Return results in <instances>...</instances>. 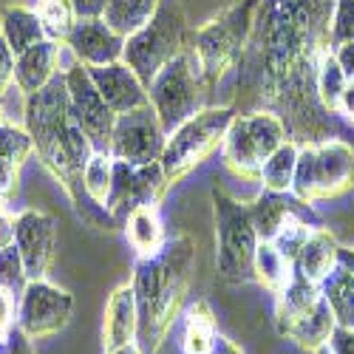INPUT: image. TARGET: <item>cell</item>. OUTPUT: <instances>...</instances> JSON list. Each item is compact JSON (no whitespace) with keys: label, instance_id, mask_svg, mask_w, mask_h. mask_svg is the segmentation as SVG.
<instances>
[{"label":"cell","instance_id":"ee69618b","mask_svg":"<svg viewBox=\"0 0 354 354\" xmlns=\"http://www.w3.org/2000/svg\"><path fill=\"white\" fill-rule=\"evenodd\" d=\"M6 346H9V354H35V346H32V337H28L23 329H12V335L6 337Z\"/></svg>","mask_w":354,"mask_h":354},{"label":"cell","instance_id":"1f68e13d","mask_svg":"<svg viewBox=\"0 0 354 354\" xmlns=\"http://www.w3.org/2000/svg\"><path fill=\"white\" fill-rule=\"evenodd\" d=\"M35 12L46 28V37L57 40V43H66V37L71 35V28L77 23L71 0H37Z\"/></svg>","mask_w":354,"mask_h":354},{"label":"cell","instance_id":"d6a6232c","mask_svg":"<svg viewBox=\"0 0 354 354\" xmlns=\"http://www.w3.org/2000/svg\"><path fill=\"white\" fill-rule=\"evenodd\" d=\"M346 85H348V80L337 63L335 51L329 48L320 57V66H317V97L329 113H337V102H340V94H343Z\"/></svg>","mask_w":354,"mask_h":354},{"label":"cell","instance_id":"7402d4cb","mask_svg":"<svg viewBox=\"0 0 354 354\" xmlns=\"http://www.w3.org/2000/svg\"><path fill=\"white\" fill-rule=\"evenodd\" d=\"M337 252H340V244L337 239L329 232V230H312V235L306 239L298 261H295V270H298L304 278H309L312 283H320L326 278L335 267H337Z\"/></svg>","mask_w":354,"mask_h":354},{"label":"cell","instance_id":"5b68a950","mask_svg":"<svg viewBox=\"0 0 354 354\" xmlns=\"http://www.w3.org/2000/svg\"><path fill=\"white\" fill-rule=\"evenodd\" d=\"M187 48V17L182 0H162L151 23L125 40L122 63L142 80L147 88L153 77Z\"/></svg>","mask_w":354,"mask_h":354},{"label":"cell","instance_id":"816d5d0a","mask_svg":"<svg viewBox=\"0 0 354 354\" xmlns=\"http://www.w3.org/2000/svg\"><path fill=\"white\" fill-rule=\"evenodd\" d=\"M0 125H3V97H0Z\"/></svg>","mask_w":354,"mask_h":354},{"label":"cell","instance_id":"2e32d148","mask_svg":"<svg viewBox=\"0 0 354 354\" xmlns=\"http://www.w3.org/2000/svg\"><path fill=\"white\" fill-rule=\"evenodd\" d=\"M315 201L340 198L354 187V147L337 136L315 145Z\"/></svg>","mask_w":354,"mask_h":354},{"label":"cell","instance_id":"4fadbf2b","mask_svg":"<svg viewBox=\"0 0 354 354\" xmlns=\"http://www.w3.org/2000/svg\"><path fill=\"white\" fill-rule=\"evenodd\" d=\"M63 77H66V88H68L71 113L80 120L85 133L91 136L97 151L111 153V136H113V125H116V113L105 105L102 94L97 91L91 71H88V66H82V63H74L71 68H66Z\"/></svg>","mask_w":354,"mask_h":354},{"label":"cell","instance_id":"9c48e42d","mask_svg":"<svg viewBox=\"0 0 354 354\" xmlns=\"http://www.w3.org/2000/svg\"><path fill=\"white\" fill-rule=\"evenodd\" d=\"M207 82L201 77V68L196 63V57L190 48H185L153 77V82L147 85V97H151L153 111L159 113V122L167 131V136L187 122L193 113H198L207 97Z\"/></svg>","mask_w":354,"mask_h":354},{"label":"cell","instance_id":"c3c4849f","mask_svg":"<svg viewBox=\"0 0 354 354\" xmlns=\"http://www.w3.org/2000/svg\"><path fill=\"white\" fill-rule=\"evenodd\" d=\"M337 263H343V267L354 275V247H340V252H337Z\"/></svg>","mask_w":354,"mask_h":354},{"label":"cell","instance_id":"83f0119b","mask_svg":"<svg viewBox=\"0 0 354 354\" xmlns=\"http://www.w3.org/2000/svg\"><path fill=\"white\" fill-rule=\"evenodd\" d=\"M162 0H111L102 20L113 28V32H120L125 40L131 35H136L142 26L151 23V17L156 15Z\"/></svg>","mask_w":354,"mask_h":354},{"label":"cell","instance_id":"e0dca14e","mask_svg":"<svg viewBox=\"0 0 354 354\" xmlns=\"http://www.w3.org/2000/svg\"><path fill=\"white\" fill-rule=\"evenodd\" d=\"M250 216H252V224H255V232H258L261 241H272L275 235H278V230L289 218H295V216L312 221L315 227H320V218L312 210V204L301 201L292 190H286V193L261 190L255 196V201L250 204Z\"/></svg>","mask_w":354,"mask_h":354},{"label":"cell","instance_id":"30bf717a","mask_svg":"<svg viewBox=\"0 0 354 354\" xmlns=\"http://www.w3.org/2000/svg\"><path fill=\"white\" fill-rule=\"evenodd\" d=\"M167 187L170 179L165 176L162 162L128 165L113 159V185L105 210L113 218H128V213L136 207H159Z\"/></svg>","mask_w":354,"mask_h":354},{"label":"cell","instance_id":"ac0fdd59","mask_svg":"<svg viewBox=\"0 0 354 354\" xmlns=\"http://www.w3.org/2000/svg\"><path fill=\"white\" fill-rule=\"evenodd\" d=\"M88 71H91V80H94V85H97V91L102 94L105 105H108L116 116L151 105L147 88H145L142 80L128 68V63L97 66V68H88Z\"/></svg>","mask_w":354,"mask_h":354},{"label":"cell","instance_id":"ab89813d","mask_svg":"<svg viewBox=\"0 0 354 354\" xmlns=\"http://www.w3.org/2000/svg\"><path fill=\"white\" fill-rule=\"evenodd\" d=\"M17 187H20V165L0 159V201L15 198Z\"/></svg>","mask_w":354,"mask_h":354},{"label":"cell","instance_id":"6da1fadb","mask_svg":"<svg viewBox=\"0 0 354 354\" xmlns=\"http://www.w3.org/2000/svg\"><path fill=\"white\" fill-rule=\"evenodd\" d=\"M335 0H261L239 63V94L250 111L278 113L298 145L335 136L317 97V66L332 48Z\"/></svg>","mask_w":354,"mask_h":354},{"label":"cell","instance_id":"bcb514c9","mask_svg":"<svg viewBox=\"0 0 354 354\" xmlns=\"http://www.w3.org/2000/svg\"><path fill=\"white\" fill-rule=\"evenodd\" d=\"M337 113H343L346 120L354 125V82H348L340 94V102H337Z\"/></svg>","mask_w":354,"mask_h":354},{"label":"cell","instance_id":"7bdbcfd3","mask_svg":"<svg viewBox=\"0 0 354 354\" xmlns=\"http://www.w3.org/2000/svg\"><path fill=\"white\" fill-rule=\"evenodd\" d=\"M332 51H335V57H337V63H340L346 80L354 82V40H351V43H343V46H335Z\"/></svg>","mask_w":354,"mask_h":354},{"label":"cell","instance_id":"ba28073f","mask_svg":"<svg viewBox=\"0 0 354 354\" xmlns=\"http://www.w3.org/2000/svg\"><path fill=\"white\" fill-rule=\"evenodd\" d=\"M286 139H289V133H286V125L278 113H272V111L239 113L221 145L224 167L232 170L239 179L258 182L263 162H267Z\"/></svg>","mask_w":354,"mask_h":354},{"label":"cell","instance_id":"52a82bcc","mask_svg":"<svg viewBox=\"0 0 354 354\" xmlns=\"http://www.w3.org/2000/svg\"><path fill=\"white\" fill-rule=\"evenodd\" d=\"M216 210V272L227 283H244L252 278V261L261 244L250 204L227 196L221 187H213Z\"/></svg>","mask_w":354,"mask_h":354},{"label":"cell","instance_id":"d590c367","mask_svg":"<svg viewBox=\"0 0 354 354\" xmlns=\"http://www.w3.org/2000/svg\"><path fill=\"white\" fill-rule=\"evenodd\" d=\"M0 286L9 289L15 298L20 301V295L28 286V272H26V263L20 258V250L12 244L6 250H0Z\"/></svg>","mask_w":354,"mask_h":354},{"label":"cell","instance_id":"3957f363","mask_svg":"<svg viewBox=\"0 0 354 354\" xmlns=\"http://www.w3.org/2000/svg\"><path fill=\"white\" fill-rule=\"evenodd\" d=\"M23 122H26V131L32 133L37 159L43 162V167L54 179L63 185V190L74 201L77 213H82V201L88 196H85V185H82V170L74 165L71 147H68L71 105H68V88H66L63 74H57L43 91L26 97Z\"/></svg>","mask_w":354,"mask_h":354},{"label":"cell","instance_id":"8d00e7d4","mask_svg":"<svg viewBox=\"0 0 354 354\" xmlns=\"http://www.w3.org/2000/svg\"><path fill=\"white\" fill-rule=\"evenodd\" d=\"M354 40V0H335L332 12V48Z\"/></svg>","mask_w":354,"mask_h":354},{"label":"cell","instance_id":"d4e9b609","mask_svg":"<svg viewBox=\"0 0 354 354\" xmlns=\"http://www.w3.org/2000/svg\"><path fill=\"white\" fill-rule=\"evenodd\" d=\"M252 278L263 289H270L272 295H278L295 278V263L272 241H261L258 250H255V261H252Z\"/></svg>","mask_w":354,"mask_h":354},{"label":"cell","instance_id":"4dcf8cb0","mask_svg":"<svg viewBox=\"0 0 354 354\" xmlns=\"http://www.w3.org/2000/svg\"><path fill=\"white\" fill-rule=\"evenodd\" d=\"M82 185H85L88 201L97 204V207H105L111 196V185H113V156L97 151L82 170Z\"/></svg>","mask_w":354,"mask_h":354},{"label":"cell","instance_id":"ffe728a7","mask_svg":"<svg viewBox=\"0 0 354 354\" xmlns=\"http://www.w3.org/2000/svg\"><path fill=\"white\" fill-rule=\"evenodd\" d=\"M323 301L320 283H312L309 278H304L295 270V278L289 281V286L283 292L275 295V329L278 335H289L304 317H309Z\"/></svg>","mask_w":354,"mask_h":354},{"label":"cell","instance_id":"5bb4252c","mask_svg":"<svg viewBox=\"0 0 354 354\" xmlns=\"http://www.w3.org/2000/svg\"><path fill=\"white\" fill-rule=\"evenodd\" d=\"M15 247L26 263L28 281H43L57 255V224L48 213L23 210L15 216Z\"/></svg>","mask_w":354,"mask_h":354},{"label":"cell","instance_id":"cb8c5ba5","mask_svg":"<svg viewBox=\"0 0 354 354\" xmlns=\"http://www.w3.org/2000/svg\"><path fill=\"white\" fill-rule=\"evenodd\" d=\"M125 239L136 250L139 258L156 255L167 241L162 218H159V207H136V210H131L128 218H125Z\"/></svg>","mask_w":354,"mask_h":354},{"label":"cell","instance_id":"484cf974","mask_svg":"<svg viewBox=\"0 0 354 354\" xmlns=\"http://www.w3.org/2000/svg\"><path fill=\"white\" fill-rule=\"evenodd\" d=\"M216 317L207 301H196L185 315V332H182V354H213L216 348Z\"/></svg>","mask_w":354,"mask_h":354},{"label":"cell","instance_id":"277c9868","mask_svg":"<svg viewBox=\"0 0 354 354\" xmlns=\"http://www.w3.org/2000/svg\"><path fill=\"white\" fill-rule=\"evenodd\" d=\"M258 3L261 0H235L190 35L187 48L193 51L207 88H216L230 68H239L252 35Z\"/></svg>","mask_w":354,"mask_h":354},{"label":"cell","instance_id":"836d02e7","mask_svg":"<svg viewBox=\"0 0 354 354\" xmlns=\"http://www.w3.org/2000/svg\"><path fill=\"white\" fill-rule=\"evenodd\" d=\"M35 153V142H32V133L26 131V125H12V122H3L0 125V159L6 162H15V165H26Z\"/></svg>","mask_w":354,"mask_h":354},{"label":"cell","instance_id":"8fae6325","mask_svg":"<svg viewBox=\"0 0 354 354\" xmlns=\"http://www.w3.org/2000/svg\"><path fill=\"white\" fill-rule=\"evenodd\" d=\"M74 315V295L43 281H28L20 295L17 329H23L32 340H46L60 335Z\"/></svg>","mask_w":354,"mask_h":354},{"label":"cell","instance_id":"e575fe53","mask_svg":"<svg viewBox=\"0 0 354 354\" xmlns=\"http://www.w3.org/2000/svg\"><path fill=\"white\" fill-rule=\"evenodd\" d=\"M312 230H317L312 221L295 216V218H289V221L278 230V235L272 239V244L295 263V261H298V255H301V250H304V244H306V239L312 235Z\"/></svg>","mask_w":354,"mask_h":354},{"label":"cell","instance_id":"7c38bea8","mask_svg":"<svg viewBox=\"0 0 354 354\" xmlns=\"http://www.w3.org/2000/svg\"><path fill=\"white\" fill-rule=\"evenodd\" d=\"M167 145V131L159 122L153 105H145L116 116L111 136V156L128 165H151L159 162Z\"/></svg>","mask_w":354,"mask_h":354},{"label":"cell","instance_id":"f5cc1de1","mask_svg":"<svg viewBox=\"0 0 354 354\" xmlns=\"http://www.w3.org/2000/svg\"><path fill=\"white\" fill-rule=\"evenodd\" d=\"M351 329H354V326H351Z\"/></svg>","mask_w":354,"mask_h":354},{"label":"cell","instance_id":"60d3db41","mask_svg":"<svg viewBox=\"0 0 354 354\" xmlns=\"http://www.w3.org/2000/svg\"><path fill=\"white\" fill-rule=\"evenodd\" d=\"M108 3H111V0H71L77 20H94V17H102L105 9H108Z\"/></svg>","mask_w":354,"mask_h":354},{"label":"cell","instance_id":"d6986e66","mask_svg":"<svg viewBox=\"0 0 354 354\" xmlns=\"http://www.w3.org/2000/svg\"><path fill=\"white\" fill-rule=\"evenodd\" d=\"M139 335V309H136V292L131 283L116 286L105 304V320H102V346L105 351H113L120 346L136 343Z\"/></svg>","mask_w":354,"mask_h":354},{"label":"cell","instance_id":"603a6c76","mask_svg":"<svg viewBox=\"0 0 354 354\" xmlns=\"http://www.w3.org/2000/svg\"><path fill=\"white\" fill-rule=\"evenodd\" d=\"M0 35H3V40L9 43V48L15 54H23L32 46L48 40L37 12L26 9V6H6L3 9V15H0Z\"/></svg>","mask_w":354,"mask_h":354},{"label":"cell","instance_id":"9a60e30c","mask_svg":"<svg viewBox=\"0 0 354 354\" xmlns=\"http://www.w3.org/2000/svg\"><path fill=\"white\" fill-rule=\"evenodd\" d=\"M66 46L74 54V60L88 68L122 63V54H125V37L120 32H113L102 17L77 20L71 35L66 37Z\"/></svg>","mask_w":354,"mask_h":354},{"label":"cell","instance_id":"7dc6e473","mask_svg":"<svg viewBox=\"0 0 354 354\" xmlns=\"http://www.w3.org/2000/svg\"><path fill=\"white\" fill-rule=\"evenodd\" d=\"M213 354H244L239 346H235L230 337H224V335H218L216 337V348H213Z\"/></svg>","mask_w":354,"mask_h":354},{"label":"cell","instance_id":"681fc988","mask_svg":"<svg viewBox=\"0 0 354 354\" xmlns=\"http://www.w3.org/2000/svg\"><path fill=\"white\" fill-rule=\"evenodd\" d=\"M105 354H145V351L139 348V343H128V346H120V348L105 351Z\"/></svg>","mask_w":354,"mask_h":354},{"label":"cell","instance_id":"f546056e","mask_svg":"<svg viewBox=\"0 0 354 354\" xmlns=\"http://www.w3.org/2000/svg\"><path fill=\"white\" fill-rule=\"evenodd\" d=\"M335 326H337V320H335V315H332L326 298H323L320 306H317L309 317H304L298 326H295V329L286 335V340H295V343H298L301 348H306V351H317L320 346L329 343Z\"/></svg>","mask_w":354,"mask_h":354},{"label":"cell","instance_id":"f1b7e54d","mask_svg":"<svg viewBox=\"0 0 354 354\" xmlns=\"http://www.w3.org/2000/svg\"><path fill=\"white\" fill-rule=\"evenodd\" d=\"M298 153H301V145L286 139L278 151L263 162L261 167V185L263 190H278V193H286L292 190V179H295V167H298Z\"/></svg>","mask_w":354,"mask_h":354},{"label":"cell","instance_id":"7a4b0ae2","mask_svg":"<svg viewBox=\"0 0 354 354\" xmlns=\"http://www.w3.org/2000/svg\"><path fill=\"white\" fill-rule=\"evenodd\" d=\"M196 270V241L179 232L165 241V247L151 255L139 258L133 267V292L139 309V335L136 343L145 354H156L167 340L182 304L193 283Z\"/></svg>","mask_w":354,"mask_h":354},{"label":"cell","instance_id":"8992f818","mask_svg":"<svg viewBox=\"0 0 354 354\" xmlns=\"http://www.w3.org/2000/svg\"><path fill=\"white\" fill-rule=\"evenodd\" d=\"M235 116H239L235 105H210L193 113L187 122H182L167 136L165 153L159 162L170 185L185 179L187 173H193L198 165H204L218 151L227 139L230 125L235 122Z\"/></svg>","mask_w":354,"mask_h":354},{"label":"cell","instance_id":"f907efd6","mask_svg":"<svg viewBox=\"0 0 354 354\" xmlns=\"http://www.w3.org/2000/svg\"><path fill=\"white\" fill-rule=\"evenodd\" d=\"M312 354H335V351H332V346L326 343V346H320V348H317V351H312Z\"/></svg>","mask_w":354,"mask_h":354},{"label":"cell","instance_id":"44dd1931","mask_svg":"<svg viewBox=\"0 0 354 354\" xmlns=\"http://www.w3.org/2000/svg\"><path fill=\"white\" fill-rule=\"evenodd\" d=\"M57 66H60V43L57 40H43L28 51L17 54V63H15L17 91L23 97L43 91V88L57 77Z\"/></svg>","mask_w":354,"mask_h":354},{"label":"cell","instance_id":"f6af8a7d","mask_svg":"<svg viewBox=\"0 0 354 354\" xmlns=\"http://www.w3.org/2000/svg\"><path fill=\"white\" fill-rule=\"evenodd\" d=\"M15 244V218L0 210V250Z\"/></svg>","mask_w":354,"mask_h":354},{"label":"cell","instance_id":"b9f144b4","mask_svg":"<svg viewBox=\"0 0 354 354\" xmlns=\"http://www.w3.org/2000/svg\"><path fill=\"white\" fill-rule=\"evenodd\" d=\"M329 346H332L335 354H354V329L335 326V332L329 337Z\"/></svg>","mask_w":354,"mask_h":354},{"label":"cell","instance_id":"f35d334b","mask_svg":"<svg viewBox=\"0 0 354 354\" xmlns=\"http://www.w3.org/2000/svg\"><path fill=\"white\" fill-rule=\"evenodd\" d=\"M15 63H17V54L9 48L3 35H0V97H3L15 82Z\"/></svg>","mask_w":354,"mask_h":354},{"label":"cell","instance_id":"4316f807","mask_svg":"<svg viewBox=\"0 0 354 354\" xmlns=\"http://www.w3.org/2000/svg\"><path fill=\"white\" fill-rule=\"evenodd\" d=\"M320 292L326 298L337 326H354V275L337 263V267L320 281Z\"/></svg>","mask_w":354,"mask_h":354},{"label":"cell","instance_id":"74e56055","mask_svg":"<svg viewBox=\"0 0 354 354\" xmlns=\"http://www.w3.org/2000/svg\"><path fill=\"white\" fill-rule=\"evenodd\" d=\"M17 309H20V301L9 289L0 286V340H6L17 326Z\"/></svg>","mask_w":354,"mask_h":354}]
</instances>
